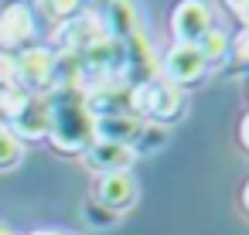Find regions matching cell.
Listing matches in <instances>:
<instances>
[{
    "mask_svg": "<svg viewBox=\"0 0 249 235\" xmlns=\"http://www.w3.org/2000/svg\"><path fill=\"white\" fill-rule=\"evenodd\" d=\"M52 102V123H48V140L58 153L65 157H82L96 143V116L86 106L82 92H48Z\"/></svg>",
    "mask_w": 249,
    "mask_h": 235,
    "instance_id": "obj_1",
    "label": "cell"
},
{
    "mask_svg": "<svg viewBox=\"0 0 249 235\" xmlns=\"http://www.w3.org/2000/svg\"><path fill=\"white\" fill-rule=\"evenodd\" d=\"M55 51L45 45H31L24 51L14 55V82L18 89L31 92V96H48V89L55 85Z\"/></svg>",
    "mask_w": 249,
    "mask_h": 235,
    "instance_id": "obj_2",
    "label": "cell"
},
{
    "mask_svg": "<svg viewBox=\"0 0 249 235\" xmlns=\"http://www.w3.org/2000/svg\"><path fill=\"white\" fill-rule=\"evenodd\" d=\"M208 72L212 68H208L205 55L198 51V45H171L160 55V79L171 82V85H178V89H184V92L191 85L205 82Z\"/></svg>",
    "mask_w": 249,
    "mask_h": 235,
    "instance_id": "obj_3",
    "label": "cell"
},
{
    "mask_svg": "<svg viewBox=\"0 0 249 235\" xmlns=\"http://www.w3.org/2000/svg\"><path fill=\"white\" fill-rule=\"evenodd\" d=\"M215 28V11L208 0H178L171 11V38L174 45H198Z\"/></svg>",
    "mask_w": 249,
    "mask_h": 235,
    "instance_id": "obj_4",
    "label": "cell"
},
{
    "mask_svg": "<svg viewBox=\"0 0 249 235\" xmlns=\"http://www.w3.org/2000/svg\"><path fill=\"white\" fill-rule=\"evenodd\" d=\"M38 34V21H35V7L24 4V0H14L0 11V51L18 55L24 48L35 45Z\"/></svg>",
    "mask_w": 249,
    "mask_h": 235,
    "instance_id": "obj_5",
    "label": "cell"
},
{
    "mask_svg": "<svg viewBox=\"0 0 249 235\" xmlns=\"http://www.w3.org/2000/svg\"><path fill=\"white\" fill-rule=\"evenodd\" d=\"M103 208H109L113 215H126L137 198H140V184L133 177V170H113V174H99L96 181V194H92Z\"/></svg>",
    "mask_w": 249,
    "mask_h": 235,
    "instance_id": "obj_6",
    "label": "cell"
},
{
    "mask_svg": "<svg viewBox=\"0 0 249 235\" xmlns=\"http://www.w3.org/2000/svg\"><path fill=\"white\" fill-rule=\"evenodd\" d=\"M99 28L106 41H130L140 31V4L137 0H106L103 14H99Z\"/></svg>",
    "mask_w": 249,
    "mask_h": 235,
    "instance_id": "obj_7",
    "label": "cell"
},
{
    "mask_svg": "<svg viewBox=\"0 0 249 235\" xmlns=\"http://www.w3.org/2000/svg\"><path fill=\"white\" fill-rule=\"evenodd\" d=\"M82 160H86V164H89V170H96V174H113V170H130L137 157H133L130 143L96 140V143L82 153Z\"/></svg>",
    "mask_w": 249,
    "mask_h": 235,
    "instance_id": "obj_8",
    "label": "cell"
},
{
    "mask_svg": "<svg viewBox=\"0 0 249 235\" xmlns=\"http://www.w3.org/2000/svg\"><path fill=\"white\" fill-rule=\"evenodd\" d=\"M58 38H62V48L69 55H86L96 41H103V28H99V17L92 14H79L65 24H58Z\"/></svg>",
    "mask_w": 249,
    "mask_h": 235,
    "instance_id": "obj_9",
    "label": "cell"
},
{
    "mask_svg": "<svg viewBox=\"0 0 249 235\" xmlns=\"http://www.w3.org/2000/svg\"><path fill=\"white\" fill-rule=\"evenodd\" d=\"M140 116L133 113H109V116H96V140H116V143H130L140 130Z\"/></svg>",
    "mask_w": 249,
    "mask_h": 235,
    "instance_id": "obj_10",
    "label": "cell"
},
{
    "mask_svg": "<svg viewBox=\"0 0 249 235\" xmlns=\"http://www.w3.org/2000/svg\"><path fill=\"white\" fill-rule=\"evenodd\" d=\"M164 143H167V126H157V123L143 119L137 136L130 140V150H133V157H154V153L164 150Z\"/></svg>",
    "mask_w": 249,
    "mask_h": 235,
    "instance_id": "obj_11",
    "label": "cell"
},
{
    "mask_svg": "<svg viewBox=\"0 0 249 235\" xmlns=\"http://www.w3.org/2000/svg\"><path fill=\"white\" fill-rule=\"evenodd\" d=\"M229 45H232V38H229L225 31H218V28H212V31H208V34L198 41V51L205 55L208 68H215V65L229 62Z\"/></svg>",
    "mask_w": 249,
    "mask_h": 235,
    "instance_id": "obj_12",
    "label": "cell"
},
{
    "mask_svg": "<svg viewBox=\"0 0 249 235\" xmlns=\"http://www.w3.org/2000/svg\"><path fill=\"white\" fill-rule=\"evenodd\" d=\"M82 4H86V0H35V11H41L55 24H65V21L82 14Z\"/></svg>",
    "mask_w": 249,
    "mask_h": 235,
    "instance_id": "obj_13",
    "label": "cell"
},
{
    "mask_svg": "<svg viewBox=\"0 0 249 235\" xmlns=\"http://www.w3.org/2000/svg\"><path fill=\"white\" fill-rule=\"evenodd\" d=\"M24 160V143L4 126L0 130V170H14Z\"/></svg>",
    "mask_w": 249,
    "mask_h": 235,
    "instance_id": "obj_14",
    "label": "cell"
},
{
    "mask_svg": "<svg viewBox=\"0 0 249 235\" xmlns=\"http://www.w3.org/2000/svg\"><path fill=\"white\" fill-rule=\"evenodd\" d=\"M82 221H86L89 228H113V225L120 221V215H113V211L103 208L96 198H89V201L82 204Z\"/></svg>",
    "mask_w": 249,
    "mask_h": 235,
    "instance_id": "obj_15",
    "label": "cell"
},
{
    "mask_svg": "<svg viewBox=\"0 0 249 235\" xmlns=\"http://www.w3.org/2000/svg\"><path fill=\"white\" fill-rule=\"evenodd\" d=\"M229 62L249 68V28H242V31L232 38V45H229Z\"/></svg>",
    "mask_w": 249,
    "mask_h": 235,
    "instance_id": "obj_16",
    "label": "cell"
},
{
    "mask_svg": "<svg viewBox=\"0 0 249 235\" xmlns=\"http://www.w3.org/2000/svg\"><path fill=\"white\" fill-rule=\"evenodd\" d=\"M239 143H242V150L249 153V113H246L242 123H239Z\"/></svg>",
    "mask_w": 249,
    "mask_h": 235,
    "instance_id": "obj_17",
    "label": "cell"
},
{
    "mask_svg": "<svg viewBox=\"0 0 249 235\" xmlns=\"http://www.w3.org/2000/svg\"><path fill=\"white\" fill-rule=\"evenodd\" d=\"M222 4H225V7H229L235 17H242V11L249 7V0H222Z\"/></svg>",
    "mask_w": 249,
    "mask_h": 235,
    "instance_id": "obj_18",
    "label": "cell"
},
{
    "mask_svg": "<svg viewBox=\"0 0 249 235\" xmlns=\"http://www.w3.org/2000/svg\"><path fill=\"white\" fill-rule=\"evenodd\" d=\"M239 201H242V211H246V215H249V181H246V184H242V198H239Z\"/></svg>",
    "mask_w": 249,
    "mask_h": 235,
    "instance_id": "obj_19",
    "label": "cell"
},
{
    "mask_svg": "<svg viewBox=\"0 0 249 235\" xmlns=\"http://www.w3.org/2000/svg\"><path fill=\"white\" fill-rule=\"evenodd\" d=\"M31 235H69V232H62V228H38V232H31Z\"/></svg>",
    "mask_w": 249,
    "mask_h": 235,
    "instance_id": "obj_20",
    "label": "cell"
},
{
    "mask_svg": "<svg viewBox=\"0 0 249 235\" xmlns=\"http://www.w3.org/2000/svg\"><path fill=\"white\" fill-rule=\"evenodd\" d=\"M7 126V109H4V96H0V130Z\"/></svg>",
    "mask_w": 249,
    "mask_h": 235,
    "instance_id": "obj_21",
    "label": "cell"
},
{
    "mask_svg": "<svg viewBox=\"0 0 249 235\" xmlns=\"http://www.w3.org/2000/svg\"><path fill=\"white\" fill-rule=\"evenodd\" d=\"M239 21H242V28H249V7L242 11V17H239Z\"/></svg>",
    "mask_w": 249,
    "mask_h": 235,
    "instance_id": "obj_22",
    "label": "cell"
},
{
    "mask_svg": "<svg viewBox=\"0 0 249 235\" xmlns=\"http://www.w3.org/2000/svg\"><path fill=\"white\" fill-rule=\"evenodd\" d=\"M0 235H14V232H11V228H4V225H0Z\"/></svg>",
    "mask_w": 249,
    "mask_h": 235,
    "instance_id": "obj_23",
    "label": "cell"
}]
</instances>
